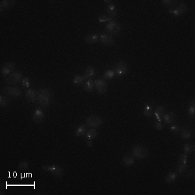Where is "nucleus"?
I'll return each mask as SVG.
<instances>
[{
	"mask_svg": "<svg viewBox=\"0 0 195 195\" xmlns=\"http://www.w3.org/2000/svg\"><path fill=\"white\" fill-rule=\"evenodd\" d=\"M51 95L49 90L46 89H40L38 93L37 99L39 103L43 107H47L50 103Z\"/></svg>",
	"mask_w": 195,
	"mask_h": 195,
	"instance_id": "nucleus-1",
	"label": "nucleus"
},
{
	"mask_svg": "<svg viewBox=\"0 0 195 195\" xmlns=\"http://www.w3.org/2000/svg\"><path fill=\"white\" fill-rule=\"evenodd\" d=\"M106 28L109 33L113 34L118 33L121 29L120 25L118 24L115 21H114V20H112V21L109 22L108 24L106 25Z\"/></svg>",
	"mask_w": 195,
	"mask_h": 195,
	"instance_id": "nucleus-6",
	"label": "nucleus"
},
{
	"mask_svg": "<svg viewBox=\"0 0 195 195\" xmlns=\"http://www.w3.org/2000/svg\"><path fill=\"white\" fill-rule=\"evenodd\" d=\"M187 6L184 4H180L179 6H177L176 9H170L168 10V13L170 14H172L175 16H180L182 15L183 14L186 13V11H187Z\"/></svg>",
	"mask_w": 195,
	"mask_h": 195,
	"instance_id": "nucleus-10",
	"label": "nucleus"
},
{
	"mask_svg": "<svg viewBox=\"0 0 195 195\" xmlns=\"http://www.w3.org/2000/svg\"><path fill=\"white\" fill-rule=\"evenodd\" d=\"M87 132V126L86 125H81L75 130V134L76 136H82L86 134Z\"/></svg>",
	"mask_w": 195,
	"mask_h": 195,
	"instance_id": "nucleus-22",
	"label": "nucleus"
},
{
	"mask_svg": "<svg viewBox=\"0 0 195 195\" xmlns=\"http://www.w3.org/2000/svg\"><path fill=\"white\" fill-rule=\"evenodd\" d=\"M25 98L28 102L34 103L36 100V93L33 89H29L26 92Z\"/></svg>",
	"mask_w": 195,
	"mask_h": 195,
	"instance_id": "nucleus-15",
	"label": "nucleus"
},
{
	"mask_svg": "<svg viewBox=\"0 0 195 195\" xmlns=\"http://www.w3.org/2000/svg\"><path fill=\"white\" fill-rule=\"evenodd\" d=\"M42 170L46 172H49L53 175L57 177H62L64 174V170L62 168L57 165H53L51 166H42Z\"/></svg>",
	"mask_w": 195,
	"mask_h": 195,
	"instance_id": "nucleus-3",
	"label": "nucleus"
},
{
	"mask_svg": "<svg viewBox=\"0 0 195 195\" xmlns=\"http://www.w3.org/2000/svg\"><path fill=\"white\" fill-rule=\"evenodd\" d=\"M84 80H85V79H84L83 76H81V75H75L73 79V83L75 84V85H78L82 83Z\"/></svg>",
	"mask_w": 195,
	"mask_h": 195,
	"instance_id": "nucleus-32",
	"label": "nucleus"
},
{
	"mask_svg": "<svg viewBox=\"0 0 195 195\" xmlns=\"http://www.w3.org/2000/svg\"><path fill=\"white\" fill-rule=\"evenodd\" d=\"M11 2H13V1H8V0H1V2H0V8H1V11H3L5 9V8L9 7Z\"/></svg>",
	"mask_w": 195,
	"mask_h": 195,
	"instance_id": "nucleus-29",
	"label": "nucleus"
},
{
	"mask_svg": "<svg viewBox=\"0 0 195 195\" xmlns=\"http://www.w3.org/2000/svg\"><path fill=\"white\" fill-rule=\"evenodd\" d=\"M163 3L165 6H172L174 4V3H177V1H172V0H163Z\"/></svg>",
	"mask_w": 195,
	"mask_h": 195,
	"instance_id": "nucleus-38",
	"label": "nucleus"
},
{
	"mask_svg": "<svg viewBox=\"0 0 195 195\" xmlns=\"http://www.w3.org/2000/svg\"><path fill=\"white\" fill-rule=\"evenodd\" d=\"M94 87V81L92 79L87 80L83 85V88L87 92H91Z\"/></svg>",
	"mask_w": 195,
	"mask_h": 195,
	"instance_id": "nucleus-20",
	"label": "nucleus"
},
{
	"mask_svg": "<svg viewBox=\"0 0 195 195\" xmlns=\"http://www.w3.org/2000/svg\"><path fill=\"white\" fill-rule=\"evenodd\" d=\"M170 130L171 132H178L180 130V128L179 127V126H176V125H174V126H172L170 127Z\"/></svg>",
	"mask_w": 195,
	"mask_h": 195,
	"instance_id": "nucleus-39",
	"label": "nucleus"
},
{
	"mask_svg": "<svg viewBox=\"0 0 195 195\" xmlns=\"http://www.w3.org/2000/svg\"><path fill=\"white\" fill-rule=\"evenodd\" d=\"M122 161H123L125 165L127 166V167H130V166H132L135 163V159L134 156L132 155H126L122 158Z\"/></svg>",
	"mask_w": 195,
	"mask_h": 195,
	"instance_id": "nucleus-17",
	"label": "nucleus"
},
{
	"mask_svg": "<svg viewBox=\"0 0 195 195\" xmlns=\"http://www.w3.org/2000/svg\"><path fill=\"white\" fill-rule=\"evenodd\" d=\"M100 41L104 45L107 46H112L115 43L113 38L107 33H103L101 34L100 37Z\"/></svg>",
	"mask_w": 195,
	"mask_h": 195,
	"instance_id": "nucleus-12",
	"label": "nucleus"
},
{
	"mask_svg": "<svg viewBox=\"0 0 195 195\" xmlns=\"http://www.w3.org/2000/svg\"><path fill=\"white\" fill-rule=\"evenodd\" d=\"M165 109L163 107L159 106L157 107L155 110V113H154V116H155L157 121L161 122L162 118H163L165 115Z\"/></svg>",
	"mask_w": 195,
	"mask_h": 195,
	"instance_id": "nucleus-14",
	"label": "nucleus"
},
{
	"mask_svg": "<svg viewBox=\"0 0 195 195\" xmlns=\"http://www.w3.org/2000/svg\"><path fill=\"white\" fill-rule=\"evenodd\" d=\"M94 87L96 88L99 94H104L107 90V83L101 79H99L94 81Z\"/></svg>",
	"mask_w": 195,
	"mask_h": 195,
	"instance_id": "nucleus-8",
	"label": "nucleus"
},
{
	"mask_svg": "<svg viewBox=\"0 0 195 195\" xmlns=\"http://www.w3.org/2000/svg\"><path fill=\"white\" fill-rule=\"evenodd\" d=\"M102 124L101 118L97 115H91L87 118L86 120V124L90 127H98Z\"/></svg>",
	"mask_w": 195,
	"mask_h": 195,
	"instance_id": "nucleus-4",
	"label": "nucleus"
},
{
	"mask_svg": "<svg viewBox=\"0 0 195 195\" xmlns=\"http://www.w3.org/2000/svg\"><path fill=\"white\" fill-rule=\"evenodd\" d=\"M15 68V65L13 63H7L2 66L1 68V74L4 77L7 76L11 72H12Z\"/></svg>",
	"mask_w": 195,
	"mask_h": 195,
	"instance_id": "nucleus-11",
	"label": "nucleus"
},
{
	"mask_svg": "<svg viewBox=\"0 0 195 195\" xmlns=\"http://www.w3.org/2000/svg\"><path fill=\"white\" fill-rule=\"evenodd\" d=\"M44 117V114L43 111L39 109L34 112L33 120L36 124H40L43 121Z\"/></svg>",
	"mask_w": 195,
	"mask_h": 195,
	"instance_id": "nucleus-13",
	"label": "nucleus"
},
{
	"mask_svg": "<svg viewBox=\"0 0 195 195\" xmlns=\"http://www.w3.org/2000/svg\"><path fill=\"white\" fill-rule=\"evenodd\" d=\"M180 163L187 164V155L186 153H183L180 156Z\"/></svg>",
	"mask_w": 195,
	"mask_h": 195,
	"instance_id": "nucleus-35",
	"label": "nucleus"
},
{
	"mask_svg": "<svg viewBox=\"0 0 195 195\" xmlns=\"http://www.w3.org/2000/svg\"><path fill=\"white\" fill-rule=\"evenodd\" d=\"M144 115L145 116H148V117H150V116H152L153 115V108L152 106H146L144 107Z\"/></svg>",
	"mask_w": 195,
	"mask_h": 195,
	"instance_id": "nucleus-28",
	"label": "nucleus"
},
{
	"mask_svg": "<svg viewBox=\"0 0 195 195\" xmlns=\"http://www.w3.org/2000/svg\"><path fill=\"white\" fill-rule=\"evenodd\" d=\"M22 77V73L20 71H16L11 74L6 79V83L8 84H15L18 83Z\"/></svg>",
	"mask_w": 195,
	"mask_h": 195,
	"instance_id": "nucleus-7",
	"label": "nucleus"
},
{
	"mask_svg": "<svg viewBox=\"0 0 195 195\" xmlns=\"http://www.w3.org/2000/svg\"><path fill=\"white\" fill-rule=\"evenodd\" d=\"M10 102V100L8 97L5 96H0V106L1 107H5L8 106Z\"/></svg>",
	"mask_w": 195,
	"mask_h": 195,
	"instance_id": "nucleus-27",
	"label": "nucleus"
},
{
	"mask_svg": "<svg viewBox=\"0 0 195 195\" xmlns=\"http://www.w3.org/2000/svg\"><path fill=\"white\" fill-rule=\"evenodd\" d=\"M22 85L24 86V87H26V88H28V87H30V85H31L30 79H29L28 77H24V79L22 80Z\"/></svg>",
	"mask_w": 195,
	"mask_h": 195,
	"instance_id": "nucleus-36",
	"label": "nucleus"
},
{
	"mask_svg": "<svg viewBox=\"0 0 195 195\" xmlns=\"http://www.w3.org/2000/svg\"><path fill=\"white\" fill-rule=\"evenodd\" d=\"M156 127L158 130H161L163 129V125L161 122L157 121L156 123Z\"/></svg>",
	"mask_w": 195,
	"mask_h": 195,
	"instance_id": "nucleus-40",
	"label": "nucleus"
},
{
	"mask_svg": "<svg viewBox=\"0 0 195 195\" xmlns=\"http://www.w3.org/2000/svg\"><path fill=\"white\" fill-rule=\"evenodd\" d=\"M113 18H110V17L107 16L106 15H100V16L98 17V21L100 22H111L112 21Z\"/></svg>",
	"mask_w": 195,
	"mask_h": 195,
	"instance_id": "nucleus-34",
	"label": "nucleus"
},
{
	"mask_svg": "<svg viewBox=\"0 0 195 195\" xmlns=\"http://www.w3.org/2000/svg\"><path fill=\"white\" fill-rule=\"evenodd\" d=\"M194 113H195V106H194V103L193 102V103L191 104L190 107H189V115L191 116H194Z\"/></svg>",
	"mask_w": 195,
	"mask_h": 195,
	"instance_id": "nucleus-37",
	"label": "nucleus"
},
{
	"mask_svg": "<svg viewBox=\"0 0 195 195\" xmlns=\"http://www.w3.org/2000/svg\"><path fill=\"white\" fill-rule=\"evenodd\" d=\"M95 75V70L94 68L92 66H88L87 68L86 71L85 72V74L83 75L84 79H89V78L94 77Z\"/></svg>",
	"mask_w": 195,
	"mask_h": 195,
	"instance_id": "nucleus-19",
	"label": "nucleus"
},
{
	"mask_svg": "<svg viewBox=\"0 0 195 195\" xmlns=\"http://www.w3.org/2000/svg\"><path fill=\"white\" fill-rule=\"evenodd\" d=\"M4 92L8 96L13 97H18L20 96L22 94V91L18 87H6L5 89H4Z\"/></svg>",
	"mask_w": 195,
	"mask_h": 195,
	"instance_id": "nucleus-9",
	"label": "nucleus"
},
{
	"mask_svg": "<svg viewBox=\"0 0 195 195\" xmlns=\"http://www.w3.org/2000/svg\"><path fill=\"white\" fill-rule=\"evenodd\" d=\"M164 121L166 124H172L176 121V115L174 112H170L164 115Z\"/></svg>",
	"mask_w": 195,
	"mask_h": 195,
	"instance_id": "nucleus-16",
	"label": "nucleus"
},
{
	"mask_svg": "<svg viewBox=\"0 0 195 195\" xmlns=\"http://www.w3.org/2000/svg\"><path fill=\"white\" fill-rule=\"evenodd\" d=\"M87 144V146H88V147H92V142L91 141V140H88Z\"/></svg>",
	"mask_w": 195,
	"mask_h": 195,
	"instance_id": "nucleus-41",
	"label": "nucleus"
},
{
	"mask_svg": "<svg viewBox=\"0 0 195 195\" xmlns=\"http://www.w3.org/2000/svg\"><path fill=\"white\" fill-rule=\"evenodd\" d=\"M127 72L128 66L124 61H120V62H119L117 65H116L115 69V73L116 75L122 76V75L126 74Z\"/></svg>",
	"mask_w": 195,
	"mask_h": 195,
	"instance_id": "nucleus-5",
	"label": "nucleus"
},
{
	"mask_svg": "<svg viewBox=\"0 0 195 195\" xmlns=\"http://www.w3.org/2000/svg\"><path fill=\"white\" fill-rule=\"evenodd\" d=\"M133 156L139 159L146 158L149 155V151L146 147L141 145H137L133 149Z\"/></svg>",
	"mask_w": 195,
	"mask_h": 195,
	"instance_id": "nucleus-2",
	"label": "nucleus"
},
{
	"mask_svg": "<svg viewBox=\"0 0 195 195\" xmlns=\"http://www.w3.org/2000/svg\"><path fill=\"white\" fill-rule=\"evenodd\" d=\"M187 169V164H182V163H179L177 165V172L178 173L182 175L183 173H184L185 172Z\"/></svg>",
	"mask_w": 195,
	"mask_h": 195,
	"instance_id": "nucleus-31",
	"label": "nucleus"
},
{
	"mask_svg": "<svg viewBox=\"0 0 195 195\" xmlns=\"http://www.w3.org/2000/svg\"><path fill=\"white\" fill-rule=\"evenodd\" d=\"M194 145L192 144H186L183 146V150H184L185 153H192L194 151Z\"/></svg>",
	"mask_w": 195,
	"mask_h": 195,
	"instance_id": "nucleus-25",
	"label": "nucleus"
},
{
	"mask_svg": "<svg viewBox=\"0 0 195 195\" xmlns=\"http://www.w3.org/2000/svg\"><path fill=\"white\" fill-rule=\"evenodd\" d=\"M18 168V169L21 171H25L26 170H27L29 168L28 163L25 161H22L19 163Z\"/></svg>",
	"mask_w": 195,
	"mask_h": 195,
	"instance_id": "nucleus-33",
	"label": "nucleus"
},
{
	"mask_svg": "<svg viewBox=\"0 0 195 195\" xmlns=\"http://www.w3.org/2000/svg\"><path fill=\"white\" fill-rule=\"evenodd\" d=\"M115 72L113 70H107L106 72H105V73L103 74V78L106 80H111L113 79L115 76Z\"/></svg>",
	"mask_w": 195,
	"mask_h": 195,
	"instance_id": "nucleus-30",
	"label": "nucleus"
},
{
	"mask_svg": "<svg viewBox=\"0 0 195 195\" xmlns=\"http://www.w3.org/2000/svg\"><path fill=\"white\" fill-rule=\"evenodd\" d=\"M177 177V174L175 172L168 173L165 177L166 182L168 183H172L175 181Z\"/></svg>",
	"mask_w": 195,
	"mask_h": 195,
	"instance_id": "nucleus-26",
	"label": "nucleus"
},
{
	"mask_svg": "<svg viewBox=\"0 0 195 195\" xmlns=\"http://www.w3.org/2000/svg\"><path fill=\"white\" fill-rule=\"evenodd\" d=\"M191 135H192V131L190 129H189V128L185 127L182 130L181 135L183 139H188L191 137Z\"/></svg>",
	"mask_w": 195,
	"mask_h": 195,
	"instance_id": "nucleus-24",
	"label": "nucleus"
},
{
	"mask_svg": "<svg viewBox=\"0 0 195 195\" xmlns=\"http://www.w3.org/2000/svg\"><path fill=\"white\" fill-rule=\"evenodd\" d=\"M106 12L110 16H115L117 14V10H116V6L114 4H110L106 7Z\"/></svg>",
	"mask_w": 195,
	"mask_h": 195,
	"instance_id": "nucleus-18",
	"label": "nucleus"
},
{
	"mask_svg": "<svg viewBox=\"0 0 195 195\" xmlns=\"http://www.w3.org/2000/svg\"><path fill=\"white\" fill-rule=\"evenodd\" d=\"M98 134L97 130L94 129V128H91L90 129L88 132L86 133V138L88 140H91V139L95 138Z\"/></svg>",
	"mask_w": 195,
	"mask_h": 195,
	"instance_id": "nucleus-23",
	"label": "nucleus"
},
{
	"mask_svg": "<svg viewBox=\"0 0 195 195\" xmlns=\"http://www.w3.org/2000/svg\"><path fill=\"white\" fill-rule=\"evenodd\" d=\"M98 39H99V37H98V34H89V36L85 37V42L87 44H92L98 41Z\"/></svg>",
	"mask_w": 195,
	"mask_h": 195,
	"instance_id": "nucleus-21",
	"label": "nucleus"
}]
</instances>
